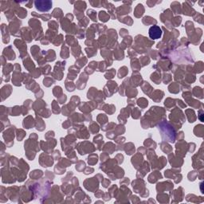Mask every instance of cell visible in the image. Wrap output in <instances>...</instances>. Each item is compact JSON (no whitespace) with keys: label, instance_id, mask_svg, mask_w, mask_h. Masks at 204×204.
<instances>
[{"label":"cell","instance_id":"cell-15","mask_svg":"<svg viewBox=\"0 0 204 204\" xmlns=\"http://www.w3.org/2000/svg\"><path fill=\"white\" fill-rule=\"evenodd\" d=\"M87 14L89 16V18L93 21H97V13L93 10H89L87 11Z\"/></svg>","mask_w":204,"mask_h":204},{"label":"cell","instance_id":"cell-14","mask_svg":"<svg viewBox=\"0 0 204 204\" xmlns=\"http://www.w3.org/2000/svg\"><path fill=\"white\" fill-rule=\"evenodd\" d=\"M143 22L144 24H146V25L152 24L153 22L156 24V20H155L154 18H151V17H149V16H147V17H144V18H143Z\"/></svg>","mask_w":204,"mask_h":204},{"label":"cell","instance_id":"cell-1","mask_svg":"<svg viewBox=\"0 0 204 204\" xmlns=\"http://www.w3.org/2000/svg\"><path fill=\"white\" fill-rule=\"evenodd\" d=\"M34 5L38 11H39L41 12H46L51 9L52 1H49V0H46V1L38 0V1L34 2Z\"/></svg>","mask_w":204,"mask_h":204},{"label":"cell","instance_id":"cell-12","mask_svg":"<svg viewBox=\"0 0 204 204\" xmlns=\"http://www.w3.org/2000/svg\"><path fill=\"white\" fill-rule=\"evenodd\" d=\"M52 15H53V17H55L56 18H60L62 17V15H63L62 11L61 9H59V8H56V9L53 10Z\"/></svg>","mask_w":204,"mask_h":204},{"label":"cell","instance_id":"cell-5","mask_svg":"<svg viewBox=\"0 0 204 204\" xmlns=\"http://www.w3.org/2000/svg\"><path fill=\"white\" fill-rule=\"evenodd\" d=\"M2 34H3V41L4 43H8L10 39L7 33V27L6 24H2Z\"/></svg>","mask_w":204,"mask_h":204},{"label":"cell","instance_id":"cell-13","mask_svg":"<svg viewBox=\"0 0 204 204\" xmlns=\"http://www.w3.org/2000/svg\"><path fill=\"white\" fill-rule=\"evenodd\" d=\"M171 8L173 9V11H174V12H176V14H179V12H180V3H178V2H174V3H172L171 4Z\"/></svg>","mask_w":204,"mask_h":204},{"label":"cell","instance_id":"cell-20","mask_svg":"<svg viewBox=\"0 0 204 204\" xmlns=\"http://www.w3.org/2000/svg\"><path fill=\"white\" fill-rule=\"evenodd\" d=\"M25 4H26V7H29V8H31V7H32V5H33V1L26 2V3H25Z\"/></svg>","mask_w":204,"mask_h":204},{"label":"cell","instance_id":"cell-2","mask_svg":"<svg viewBox=\"0 0 204 204\" xmlns=\"http://www.w3.org/2000/svg\"><path fill=\"white\" fill-rule=\"evenodd\" d=\"M162 35L161 29L157 26H153L149 29V36L152 39H158Z\"/></svg>","mask_w":204,"mask_h":204},{"label":"cell","instance_id":"cell-11","mask_svg":"<svg viewBox=\"0 0 204 204\" xmlns=\"http://www.w3.org/2000/svg\"><path fill=\"white\" fill-rule=\"evenodd\" d=\"M99 18L102 22H107L109 18V14H108L105 11H101L99 13Z\"/></svg>","mask_w":204,"mask_h":204},{"label":"cell","instance_id":"cell-17","mask_svg":"<svg viewBox=\"0 0 204 204\" xmlns=\"http://www.w3.org/2000/svg\"><path fill=\"white\" fill-rule=\"evenodd\" d=\"M122 22H125L126 24H129V25H132V20L130 17H125V20H122Z\"/></svg>","mask_w":204,"mask_h":204},{"label":"cell","instance_id":"cell-16","mask_svg":"<svg viewBox=\"0 0 204 204\" xmlns=\"http://www.w3.org/2000/svg\"><path fill=\"white\" fill-rule=\"evenodd\" d=\"M90 4L93 7H101V1H90Z\"/></svg>","mask_w":204,"mask_h":204},{"label":"cell","instance_id":"cell-9","mask_svg":"<svg viewBox=\"0 0 204 204\" xmlns=\"http://www.w3.org/2000/svg\"><path fill=\"white\" fill-rule=\"evenodd\" d=\"M14 11H15V12H16V14H18V16L19 18H25V17H26V15H27V12H26V11L24 8L20 7V6H18V7L14 10Z\"/></svg>","mask_w":204,"mask_h":204},{"label":"cell","instance_id":"cell-19","mask_svg":"<svg viewBox=\"0 0 204 204\" xmlns=\"http://www.w3.org/2000/svg\"><path fill=\"white\" fill-rule=\"evenodd\" d=\"M160 3V2H153V1H148L147 2V4L148 5V7H154L156 3Z\"/></svg>","mask_w":204,"mask_h":204},{"label":"cell","instance_id":"cell-4","mask_svg":"<svg viewBox=\"0 0 204 204\" xmlns=\"http://www.w3.org/2000/svg\"><path fill=\"white\" fill-rule=\"evenodd\" d=\"M11 93V85H5L2 89L1 93H2V101H4L7 97H9V95Z\"/></svg>","mask_w":204,"mask_h":204},{"label":"cell","instance_id":"cell-6","mask_svg":"<svg viewBox=\"0 0 204 204\" xmlns=\"http://www.w3.org/2000/svg\"><path fill=\"white\" fill-rule=\"evenodd\" d=\"M130 11H131V7L128 5L121 6L120 7L117 8V10H116V13H117V14H119L120 13H121V14H128Z\"/></svg>","mask_w":204,"mask_h":204},{"label":"cell","instance_id":"cell-8","mask_svg":"<svg viewBox=\"0 0 204 204\" xmlns=\"http://www.w3.org/2000/svg\"><path fill=\"white\" fill-rule=\"evenodd\" d=\"M143 12H144L143 6L142 4H140H140H138V5L136 6V9H135L134 14H135V16H136V17L140 18V16H142V15H143Z\"/></svg>","mask_w":204,"mask_h":204},{"label":"cell","instance_id":"cell-18","mask_svg":"<svg viewBox=\"0 0 204 204\" xmlns=\"http://www.w3.org/2000/svg\"><path fill=\"white\" fill-rule=\"evenodd\" d=\"M138 102H141V106H142L143 108L148 105V101L144 100V99H140V100L138 101Z\"/></svg>","mask_w":204,"mask_h":204},{"label":"cell","instance_id":"cell-3","mask_svg":"<svg viewBox=\"0 0 204 204\" xmlns=\"http://www.w3.org/2000/svg\"><path fill=\"white\" fill-rule=\"evenodd\" d=\"M3 55H5V56H6V58H7V59H9V60H14V58H15V54H14V51L11 49V46H9V47L4 49Z\"/></svg>","mask_w":204,"mask_h":204},{"label":"cell","instance_id":"cell-10","mask_svg":"<svg viewBox=\"0 0 204 204\" xmlns=\"http://www.w3.org/2000/svg\"><path fill=\"white\" fill-rule=\"evenodd\" d=\"M32 15L34 16V17H38V18H42V20L44 21H47L50 18L51 15L49 14H37L36 12H32Z\"/></svg>","mask_w":204,"mask_h":204},{"label":"cell","instance_id":"cell-7","mask_svg":"<svg viewBox=\"0 0 204 204\" xmlns=\"http://www.w3.org/2000/svg\"><path fill=\"white\" fill-rule=\"evenodd\" d=\"M74 7H75L74 10L83 12L84 10H85V8H86V3L84 1H77V2H75Z\"/></svg>","mask_w":204,"mask_h":204}]
</instances>
